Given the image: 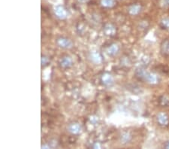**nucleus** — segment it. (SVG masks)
I'll list each match as a JSON object with an SVG mask.
<instances>
[{"label": "nucleus", "mask_w": 169, "mask_h": 149, "mask_svg": "<svg viewBox=\"0 0 169 149\" xmlns=\"http://www.w3.org/2000/svg\"><path fill=\"white\" fill-rule=\"evenodd\" d=\"M55 14L59 18L65 19L67 17V11L63 6H57L55 8Z\"/></svg>", "instance_id": "nucleus-3"}, {"label": "nucleus", "mask_w": 169, "mask_h": 149, "mask_svg": "<svg viewBox=\"0 0 169 149\" xmlns=\"http://www.w3.org/2000/svg\"><path fill=\"white\" fill-rule=\"evenodd\" d=\"M47 62H48V59L45 57V56H42L41 57V64L46 65Z\"/></svg>", "instance_id": "nucleus-14"}, {"label": "nucleus", "mask_w": 169, "mask_h": 149, "mask_svg": "<svg viewBox=\"0 0 169 149\" xmlns=\"http://www.w3.org/2000/svg\"><path fill=\"white\" fill-rule=\"evenodd\" d=\"M104 31H105V34L107 36H114L116 32V30H115L114 26H112L111 24H107L104 28Z\"/></svg>", "instance_id": "nucleus-10"}, {"label": "nucleus", "mask_w": 169, "mask_h": 149, "mask_svg": "<svg viewBox=\"0 0 169 149\" xmlns=\"http://www.w3.org/2000/svg\"><path fill=\"white\" fill-rule=\"evenodd\" d=\"M137 74L140 78L144 79L145 81H147V82L151 83V84L156 83L157 81V78L155 74L147 72H145L143 69H140V70L138 71Z\"/></svg>", "instance_id": "nucleus-1"}, {"label": "nucleus", "mask_w": 169, "mask_h": 149, "mask_svg": "<svg viewBox=\"0 0 169 149\" xmlns=\"http://www.w3.org/2000/svg\"><path fill=\"white\" fill-rule=\"evenodd\" d=\"M90 59L91 60L93 61L95 63H101L102 61V56L100 55V54L98 52H92L90 54Z\"/></svg>", "instance_id": "nucleus-7"}, {"label": "nucleus", "mask_w": 169, "mask_h": 149, "mask_svg": "<svg viewBox=\"0 0 169 149\" xmlns=\"http://www.w3.org/2000/svg\"><path fill=\"white\" fill-rule=\"evenodd\" d=\"M162 52L164 54H169V41H165L162 46Z\"/></svg>", "instance_id": "nucleus-13"}, {"label": "nucleus", "mask_w": 169, "mask_h": 149, "mask_svg": "<svg viewBox=\"0 0 169 149\" xmlns=\"http://www.w3.org/2000/svg\"><path fill=\"white\" fill-rule=\"evenodd\" d=\"M80 1H81V2H87L88 0H80Z\"/></svg>", "instance_id": "nucleus-16"}, {"label": "nucleus", "mask_w": 169, "mask_h": 149, "mask_svg": "<svg viewBox=\"0 0 169 149\" xmlns=\"http://www.w3.org/2000/svg\"><path fill=\"white\" fill-rule=\"evenodd\" d=\"M129 13L132 15H135L138 14L140 11H141V6L138 5H133L130 8H129Z\"/></svg>", "instance_id": "nucleus-11"}, {"label": "nucleus", "mask_w": 169, "mask_h": 149, "mask_svg": "<svg viewBox=\"0 0 169 149\" xmlns=\"http://www.w3.org/2000/svg\"><path fill=\"white\" fill-rule=\"evenodd\" d=\"M166 148H169V142L167 143V145H166Z\"/></svg>", "instance_id": "nucleus-15"}, {"label": "nucleus", "mask_w": 169, "mask_h": 149, "mask_svg": "<svg viewBox=\"0 0 169 149\" xmlns=\"http://www.w3.org/2000/svg\"><path fill=\"white\" fill-rule=\"evenodd\" d=\"M56 44H58L59 47L65 49L71 48L73 45L71 41L69 40V38H65V37H60V38H57Z\"/></svg>", "instance_id": "nucleus-2"}, {"label": "nucleus", "mask_w": 169, "mask_h": 149, "mask_svg": "<svg viewBox=\"0 0 169 149\" xmlns=\"http://www.w3.org/2000/svg\"><path fill=\"white\" fill-rule=\"evenodd\" d=\"M72 65V60L69 56H65L60 61V66L63 68H67L71 66Z\"/></svg>", "instance_id": "nucleus-5"}, {"label": "nucleus", "mask_w": 169, "mask_h": 149, "mask_svg": "<svg viewBox=\"0 0 169 149\" xmlns=\"http://www.w3.org/2000/svg\"><path fill=\"white\" fill-rule=\"evenodd\" d=\"M102 81L105 85H111L113 83V78L108 73H105L102 76Z\"/></svg>", "instance_id": "nucleus-8"}, {"label": "nucleus", "mask_w": 169, "mask_h": 149, "mask_svg": "<svg viewBox=\"0 0 169 149\" xmlns=\"http://www.w3.org/2000/svg\"><path fill=\"white\" fill-rule=\"evenodd\" d=\"M101 3L104 7L111 8L115 5V0H102Z\"/></svg>", "instance_id": "nucleus-12"}, {"label": "nucleus", "mask_w": 169, "mask_h": 149, "mask_svg": "<svg viewBox=\"0 0 169 149\" xmlns=\"http://www.w3.org/2000/svg\"><path fill=\"white\" fill-rule=\"evenodd\" d=\"M107 51H108V54L109 55H111V56H114V55L117 54V53H118V51H119V47H118L117 44H113L108 48Z\"/></svg>", "instance_id": "nucleus-9"}, {"label": "nucleus", "mask_w": 169, "mask_h": 149, "mask_svg": "<svg viewBox=\"0 0 169 149\" xmlns=\"http://www.w3.org/2000/svg\"><path fill=\"white\" fill-rule=\"evenodd\" d=\"M68 130L72 134H78V133H81V127L78 123H72L69 124V126L68 127Z\"/></svg>", "instance_id": "nucleus-4"}, {"label": "nucleus", "mask_w": 169, "mask_h": 149, "mask_svg": "<svg viewBox=\"0 0 169 149\" xmlns=\"http://www.w3.org/2000/svg\"><path fill=\"white\" fill-rule=\"evenodd\" d=\"M157 120H158V122L159 123L160 125H162V126H165L167 125L168 123V120L167 115L164 114V113H160L157 116Z\"/></svg>", "instance_id": "nucleus-6"}]
</instances>
